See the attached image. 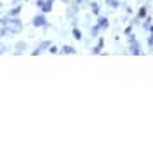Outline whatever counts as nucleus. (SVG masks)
Listing matches in <instances>:
<instances>
[{
  "mask_svg": "<svg viewBox=\"0 0 153 153\" xmlns=\"http://www.w3.org/2000/svg\"><path fill=\"white\" fill-rule=\"evenodd\" d=\"M91 7H92V12H94V14H99V5H97L96 2H92V4H91Z\"/></svg>",
  "mask_w": 153,
  "mask_h": 153,
  "instance_id": "10",
  "label": "nucleus"
},
{
  "mask_svg": "<svg viewBox=\"0 0 153 153\" xmlns=\"http://www.w3.org/2000/svg\"><path fill=\"white\" fill-rule=\"evenodd\" d=\"M137 16H139V18H144V16H146V7H141L139 12H137Z\"/></svg>",
  "mask_w": 153,
  "mask_h": 153,
  "instance_id": "12",
  "label": "nucleus"
},
{
  "mask_svg": "<svg viewBox=\"0 0 153 153\" xmlns=\"http://www.w3.org/2000/svg\"><path fill=\"white\" fill-rule=\"evenodd\" d=\"M97 26L106 30L108 26H110V23H108V19H106V18H99V19H97Z\"/></svg>",
  "mask_w": 153,
  "mask_h": 153,
  "instance_id": "5",
  "label": "nucleus"
},
{
  "mask_svg": "<svg viewBox=\"0 0 153 153\" xmlns=\"http://www.w3.org/2000/svg\"><path fill=\"white\" fill-rule=\"evenodd\" d=\"M97 31H99V26H94V28L91 30V33H92V37H96V35H97Z\"/></svg>",
  "mask_w": 153,
  "mask_h": 153,
  "instance_id": "15",
  "label": "nucleus"
},
{
  "mask_svg": "<svg viewBox=\"0 0 153 153\" xmlns=\"http://www.w3.org/2000/svg\"><path fill=\"white\" fill-rule=\"evenodd\" d=\"M49 47H51V42H49V40H44V42L37 47V51H33V56H35V54H42V52H44V51H47Z\"/></svg>",
  "mask_w": 153,
  "mask_h": 153,
  "instance_id": "3",
  "label": "nucleus"
},
{
  "mask_svg": "<svg viewBox=\"0 0 153 153\" xmlns=\"http://www.w3.org/2000/svg\"><path fill=\"white\" fill-rule=\"evenodd\" d=\"M0 25H4L5 26V31H7V35H14V33H19L21 30H23V23H21V19L18 18H2L0 19Z\"/></svg>",
  "mask_w": 153,
  "mask_h": 153,
  "instance_id": "1",
  "label": "nucleus"
},
{
  "mask_svg": "<svg viewBox=\"0 0 153 153\" xmlns=\"http://www.w3.org/2000/svg\"><path fill=\"white\" fill-rule=\"evenodd\" d=\"M25 45H26L25 42H19V44H16V49H18V51H23V49H25Z\"/></svg>",
  "mask_w": 153,
  "mask_h": 153,
  "instance_id": "14",
  "label": "nucleus"
},
{
  "mask_svg": "<svg viewBox=\"0 0 153 153\" xmlns=\"http://www.w3.org/2000/svg\"><path fill=\"white\" fill-rule=\"evenodd\" d=\"M7 35V31H5V26L4 25H0V37H5Z\"/></svg>",
  "mask_w": 153,
  "mask_h": 153,
  "instance_id": "13",
  "label": "nucleus"
},
{
  "mask_svg": "<svg viewBox=\"0 0 153 153\" xmlns=\"http://www.w3.org/2000/svg\"><path fill=\"white\" fill-rule=\"evenodd\" d=\"M73 37L76 38V40H80V38H82V33H80V30H73Z\"/></svg>",
  "mask_w": 153,
  "mask_h": 153,
  "instance_id": "11",
  "label": "nucleus"
},
{
  "mask_svg": "<svg viewBox=\"0 0 153 153\" xmlns=\"http://www.w3.org/2000/svg\"><path fill=\"white\" fill-rule=\"evenodd\" d=\"M103 44H105V42H103V38H99V42H97V45L94 47L92 52H94V54H99V52H101V49H103Z\"/></svg>",
  "mask_w": 153,
  "mask_h": 153,
  "instance_id": "7",
  "label": "nucleus"
},
{
  "mask_svg": "<svg viewBox=\"0 0 153 153\" xmlns=\"http://www.w3.org/2000/svg\"><path fill=\"white\" fill-rule=\"evenodd\" d=\"M49 51H51V52H52V54H57V52H59V51H57V47H52V45H51V47H49Z\"/></svg>",
  "mask_w": 153,
  "mask_h": 153,
  "instance_id": "16",
  "label": "nucleus"
},
{
  "mask_svg": "<svg viewBox=\"0 0 153 153\" xmlns=\"http://www.w3.org/2000/svg\"><path fill=\"white\" fill-rule=\"evenodd\" d=\"M31 23H33V26H45V18L44 16H35Z\"/></svg>",
  "mask_w": 153,
  "mask_h": 153,
  "instance_id": "4",
  "label": "nucleus"
},
{
  "mask_svg": "<svg viewBox=\"0 0 153 153\" xmlns=\"http://www.w3.org/2000/svg\"><path fill=\"white\" fill-rule=\"evenodd\" d=\"M131 52H132V54H141L139 45H137V42H134V38H132V42H131Z\"/></svg>",
  "mask_w": 153,
  "mask_h": 153,
  "instance_id": "6",
  "label": "nucleus"
},
{
  "mask_svg": "<svg viewBox=\"0 0 153 153\" xmlns=\"http://www.w3.org/2000/svg\"><path fill=\"white\" fill-rule=\"evenodd\" d=\"M61 52H65V54H75V49L71 47V45H65V47L61 49Z\"/></svg>",
  "mask_w": 153,
  "mask_h": 153,
  "instance_id": "8",
  "label": "nucleus"
},
{
  "mask_svg": "<svg viewBox=\"0 0 153 153\" xmlns=\"http://www.w3.org/2000/svg\"><path fill=\"white\" fill-rule=\"evenodd\" d=\"M37 5L44 12H49V10L52 9V0H37Z\"/></svg>",
  "mask_w": 153,
  "mask_h": 153,
  "instance_id": "2",
  "label": "nucleus"
},
{
  "mask_svg": "<svg viewBox=\"0 0 153 153\" xmlns=\"http://www.w3.org/2000/svg\"><path fill=\"white\" fill-rule=\"evenodd\" d=\"M5 49H7V47H5L4 44H0V54H4V52H5Z\"/></svg>",
  "mask_w": 153,
  "mask_h": 153,
  "instance_id": "17",
  "label": "nucleus"
},
{
  "mask_svg": "<svg viewBox=\"0 0 153 153\" xmlns=\"http://www.w3.org/2000/svg\"><path fill=\"white\" fill-rule=\"evenodd\" d=\"M19 12H21V5H16L14 9L10 10V16H18Z\"/></svg>",
  "mask_w": 153,
  "mask_h": 153,
  "instance_id": "9",
  "label": "nucleus"
}]
</instances>
